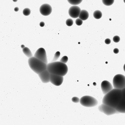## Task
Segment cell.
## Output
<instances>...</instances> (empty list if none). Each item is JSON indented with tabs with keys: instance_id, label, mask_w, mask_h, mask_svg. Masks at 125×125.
Returning a JSON list of instances; mask_svg holds the SVG:
<instances>
[{
	"instance_id": "18",
	"label": "cell",
	"mask_w": 125,
	"mask_h": 125,
	"mask_svg": "<svg viewBox=\"0 0 125 125\" xmlns=\"http://www.w3.org/2000/svg\"><path fill=\"white\" fill-rule=\"evenodd\" d=\"M103 4L106 6H110L114 3V0H102Z\"/></svg>"
},
{
	"instance_id": "3",
	"label": "cell",
	"mask_w": 125,
	"mask_h": 125,
	"mask_svg": "<svg viewBox=\"0 0 125 125\" xmlns=\"http://www.w3.org/2000/svg\"><path fill=\"white\" fill-rule=\"evenodd\" d=\"M28 62L31 69L37 74L47 69V64L34 56L29 58Z\"/></svg>"
},
{
	"instance_id": "15",
	"label": "cell",
	"mask_w": 125,
	"mask_h": 125,
	"mask_svg": "<svg viewBox=\"0 0 125 125\" xmlns=\"http://www.w3.org/2000/svg\"><path fill=\"white\" fill-rule=\"evenodd\" d=\"M22 51L24 53L28 58H29L33 57L31 50L28 48L25 47L22 49Z\"/></svg>"
},
{
	"instance_id": "33",
	"label": "cell",
	"mask_w": 125,
	"mask_h": 125,
	"mask_svg": "<svg viewBox=\"0 0 125 125\" xmlns=\"http://www.w3.org/2000/svg\"><path fill=\"white\" fill-rule=\"evenodd\" d=\"M123 69L124 71L125 72V63L124 64L123 66Z\"/></svg>"
},
{
	"instance_id": "24",
	"label": "cell",
	"mask_w": 125,
	"mask_h": 125,
	"mask_svg": "<svg viewBox=\"0 0 125 125\" xmlns=\"http://www.w3.org/2000/svg\"><path fill=\"white\" fill-rule=\"evenodd\" d=\"M120 37L117 35L113 37V40L115 42H118L120 41Z\"/></svg>"
},
{
	"instance_id": "19",
	"label": "cell",
	"mask_w": 125,
	"mask_h": 125,
	"mask_svg": "<svg viewBox=\"0 0 125 125\" xmlns=\"http://www.w3.org/2000/svg\"><path fill=\"white\" fill-rule=\"evenodd\" d=\"M60 55V52L59 51L55 53L53 58L52 61V62H53L56 61L59 58Z\"/></svg>"
},
{
	"instance_id": "28",
	"label": "cell",
	"mask_w": 125,
	"mask_h": 125,
	"mask_svg": "<svg viewBox=\"0 0 125 125\" xmlns=\"http://www.w3.org/2000/svg\"><path fill=\"white\" fill-rule=\"evenodd\" d=\"M119 52V49L117 48H115L113 50L115 54L118 53Z\"/></svg>"
},
{
	"instance_id": "27",
	"label": "cell",
	"mask_w": 125,
	"mask_h": 125,
	"mask_svg": "<svg viewBox=\"0 0 125 125\" xmlns=\"http://www.w3.org/2000/svg\"><path fill=\"white\" fill-rule=\"evenodd\" d=\"M122 97L125 100V88L122 90Z\"/></svg>"
},
{
	"instance_id": "14",
	"label": "cell",
	"mask_w": 125,
	"mask_h": 125,
	"mask_svg": "<svg viewBox=\"0 0 125 125\" xmlns=\"http://www.w3.org/2000/svg\"><path fill=\"white\" fill-rule=\"evenodd\" d=\"M89 16V14L87 11L85 10H82L80 12L79 17L83 21L87 20Z\"/></svg>"
},
{
	"instance_id": "32",
	"label": "cell",
	"mask_w": 125,
	"mask_h": 125,
	"mask_svg": "<svg viewBox=\"0 0 125 125\" xmlns=\"http://www.w3.org/2000/svg\"><path fill=\"white\" fill-rule=\"evenodd\" d=\"M25 47V46L24 45H21V48L23 49Z\"/></svg>"
},
{
	"instance_id": "29",
	"label": "cell",
	"mask_w": 125,
	"mask_h": 125,
	"mask_svg": "<svg viewBox=\"0 0 125 125\" xmlns=\"http://www.w3.org/2000/svg\"><path fill=\"white\" fill-rule=\"evenodd\" d=\"M100 112L103 113L101 105H99L98 108Z\"/></svg>"
},
{
	"instance_id": "30",
	"label": "cell",
	"mask_w": 125,
	"mask_h": 125,
	"mask_svg": "<svg viewBox=\"0 0 125 125\" xmlns=\"http://www.w3.org/2000/svg\"><path fill=\"white\" fill-rule=\"evenodd\" d=\"M45 25L43 21L41 22L40 23V25L41 27H43Z\"/></svg>"
},
{
	"instance_id": "23",
	"label": "cell",
	"mask_w": 125,
	"mask_h": 125,
	"mask_svg": "<svg viewBox=\"0 0 125 125\" xmlns=\"http://www.w3.org/2000/svg\"><path fill=\"white\" fill-rule=\"evenodd\" d=\"M83 23V20L79 18H77L75 20V23L78 26H80Z\"/></svg>"
},
{
	"instance_id": "35",
	"label": "cell",
	"mask_w": 125,
	"mask_h": 125,
	"mask_svg": "<svg viewBox=\"0 0 125 125\" xmlns=\"http://www.w3.org/2000/svg\"><path fill=\"white\" fill-rule=\"evenodd\" d=\"M124 2L125 3V0H123Z\"/></svg>"
},
{
	"instance_id": "25",
	"label": "cell",
	"mask_w": 125,
	"mask_h": 125,
	"mask_svg": "<svg viewBox=\"0 0 125 125\" xmlns=\"http://www.w3.org/2000/svg\"><path fill=\"white\" fill-rule=\"evenodd\" d=\"M72 101L74 103H78L80 101V99L76 97H74L72 99Z\"/></svg>"
},
{
	"instance_id": "13",
	"label": "cell",
	"mask_w": 125,
	"mask_h": 125,
	"mask_svg": "<svg viewBox=\"0 0 125 125\" xmlns=\"http://www.w3.org/2000/svg\"><path fill=\"white\" fill-rule=\"evenodd\" d=\"M115 109L119 113H125V100L123 97Z\"/></svg>"
},
{
	"instance_id": "31",
	"label": "cell",
	"mask_w": 125,
	"mask_h": 125,
	"mask_svg": "<svg viewBox=\"0 0 125 125\" xmlns=\"http://www.w3.org/2000/svg\"><path fill=\"white\" fill-rule=\"evenodd\" d=\"M19 10V8L17 7H15L14 8V10L16 12H17Z\"/></svg>"
},
{
	"instance_id": "10",
	"label": "cell",
	"mask_w": 125,
	"mask_h": 125,
	"mask_svg": "<svg viewBox=\"0 0 125 125\" xmlns=\"http://www.w3.org/2000/svg\"><path fill=\"white\" fill-rule=\"evenodd\" d=\"M80 8L78 6L74 5L71 6L68 10V13L71 17L77 18L79 17L81 11Z\"/></svg>"
},
{
	"instance_id": "21",
	"label": "cell",
	"mask_w": 125,
	"mask_h": 125,
	"mask_svg": "<svg viewBox=\"0 0 125 125\" xmlns=\"http://www.w3.org/2000/svg\"><path fill=\"white\" fill-rule=\"evenodd\" d=\"M66 23L67 26H70L73 25V21L72 19L69 18L66 20Z\"/></svg>"
},
{
	"instance_id": "34",
	"label": "cell",
	"mask_w": 125,
	"mask_h": 125,
	"mask_svg": "<svg viewBox=\"0 0 125 125\" xmlns=\"http://www.w3.org/2000/svg\"><path fill=\"white\" fill-rule=\"evenodd\" d=\"M17 0H13V1L15 2H16Z\"/></svg>"
},
{
	"instance_id": "20",
	"label": "cell",
	"mask_w": 125,
	"mask_h": 125,
	"mask_svg": "<svg viewBox=\"0 0 125 125\" xmlns=\"http://www.w3.org/2000/svg\"><path fill=\"white\" fill-rule=\"evenodd\" d=\"M31 12V10L29 9L28 8H25L23 11V14L25 16L29 15L30 14Z\"/></svg>"
},
{
	"instance_id": "5",
	"label": "cell",
	"mask_w": 125,
	"mask_h": 125,
	"mask_svg": "<svg viewBox=\"0 0 125 125\" xmlns=\"http://www.w3.org/2000/svg\"><path fill=\"white\" fill-rule=\"evenodd\" d=\"M80 102L82 106L87 107H94L98 104V101L95 98L89 95L82 97L80 99Z\"/></svg>"
},
{
	"instance_id": "1",
	"label": "cell",
	"mask_w": 125,
	"mask_h": 125,
	"mask_svg": "<svg viewBox=\"0 0 125 125\" xmlns=\"http://www.w3.org/2000/svg\"><path fill=\"white\" fill-rule=\"evenodd\" d=\"M122 97V90L114 88L104 95L102 103L115 108Z\"/></svg>"
},
{
	"instance_id": "6",
	"label": "cell",
	"mask_w": 125,
	"mask_h": 125,
	"mask_svg": "<svg viewBox=\"0 0 125 125\" xmlns=\"http://www.w3.org/2000/svg\"><path fill=\"white\" fill-rule=\"evenodd\" d=\"M34 57L47 64L48 61L46 51L42 48L38 49L34 55Z\"/></svg>"
},
{
	"instance_id": "9",
	"label": "cell",
	"mask_w": 125,
	"mask_h": 125,
	"mask_svg": "<svg viewBox=\"0 0 125 125\" xmlns=\"http://www.w3.org/2000/svg\"><path fill=\"white\" fill-rule=\"evenodd\" d=\"M101 86L102 91L104 95L105 94L114 88L113 86L110 83L105 80L102 82Z\"/></svg>"
},
{
	"instance_id": "11",
	"label": "cell",
	"mask_w": 125,
	"mask_h": 125,
	"mask_svg": "<svg viewBox=\"0 0 125 125\" xmlns=\"http://www.w3.org/2000/svg\"><path fill=\"white\" fill-rule=\"evenodd\" d=\"M39 10L40 13L44 16H47L50 15L52 11V8L51 6L48 4H44L40 6Z\"/></svg>"
},
{
	"instance_id": "8",
	"label": "cell",
	"mask_w": 125,
	"mask_h": 125,
	"mask_svg": "<svg viewBox=\"0 0 125 125\" xmlns=\"http://www.w3.org/2000/svg\"><path fill=\"white\" fill-rule=\"evenodd\" d=\"M101 105L103 113L107 115H110L119 113L117 111L115 108L103 103Z\"/></svg>"
},
{
	"instance_id": "4",
	"label": "cell",
	"mask_w": 125,
	"mask_h": 125,
	"mask_svg": "<svg viewBox=\"0 0 125 125\" xmlns=\"http://www.w3.org/2000/svg\"><path fill=\"white\" fill-rule=\"evenodd\" d=\"M114 88L122 90L125 88V76L121 74H117L114 77L113 80Z\"/></svg>"
},
{
	"instance_id": "16",
	"label": "cell",
	"mask_w": 125,
	"mask_h": 125,
	"mask_svg": "<svg viewBox=\"0 0 125 125\" xmlns=\"http://www.w3.org/2000/svg\"><path fill=\"white\" fill-rule=\"evenodd\" d=\"M93 15L94 18L96 19H99L101 18L102 16V13L99 10H97L94 12Z\"/></svg>"
},
{
	"instance_id": "2",
	"label": "cell",
	"mask_w": 125,
	"mask_h": 125,
	"mask_svg": "<svg viewBox=\"0 0 125 125\" xmlns=\"http://www.w3.org/2000/svg\"><path fill=\"white\" fill-rule=\"evenodd\" d=\"M47 70L50 73L64 76L68 72V68L65 63L54 62L47 64Z\"/></svg>"
},
{
	"instance_id": "22",
	"label": "cell",
	"mask_w": 125,
	"mask_h": 125,
	"mask_svg": "<svg viewBox=\"0 0 125 125\" xmlns=\"http://www.w3.org/2000/svg\"><path fill=\"white\" fill-rule=\"evenodd\" d=\"M68 57L66 56H64L62 58L60 61L64 63H66L68 61Z\"/></svg>"
},
{
	"instance_id": "7",
	"label": "cell",
	"mask_w": 125,
	"mask_h": 125,
	"mask_svg": "<svg viewBox=\"0 0 125 125\" xmlns=\"http://www.w3.org/2000/svg\"><path fill=\"white\" fill-rule=\"evenodd\" d=\"M63 80V76L50 73V82L56 86H59L62 83Z\"/></svg>"
},
{
	"instance_id": "17",
	"label": "cell",
	"mask_w": 125,
	"mask_h": 125,
	"mask_svg": "<svg viewBox=\"0 0 125 125\" xmlns=\"http://www.w3.org/2000/svg\"><path fill=\"white\" fill-rule=\"evenodd\" d=\"M67 0L70 4L73 5H76L81 3L83 0Z\"/></svg>"
},
{
	"instance_id": "12",
	"label": "cell",
	"mask_w": 125,
	"mask_h": 125,
	"mask_svg": "<svg viewBox=\"0 0 125 125\" xmlns=\"http://www.w3.org/2000/svg\"><path fill=\"white\" fill-rule=\"evenodd\" d=\"M38 75L42 83H46L50 82V73L47 69Z\"/></svg>"
},
{
	"instance_id": "26",
	"label": "cell",
	"mask_w": 125,
	"mask_h": 125,
	"mask_svg": "<svg viewBox=\"0 0 125 125\" xmlns=\"http://www.w3.org/2000/svg\"><path fill=\"white\" fill-rule=\"evenodd\" d=\"M104 42L106 44H108L110 43L111 41L110 39H109L107 38L105 40Z\"/></svg>"
}]
</instances>
